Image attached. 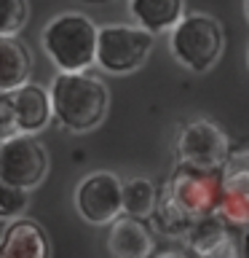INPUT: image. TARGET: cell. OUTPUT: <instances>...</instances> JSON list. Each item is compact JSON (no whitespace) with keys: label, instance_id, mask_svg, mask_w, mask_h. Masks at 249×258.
Returning a JSON list of instances; mask_svg holds the SVG:
<instances>
[{"label":"cell","instance_id":"6da1fadb","mask_svg":"<svg viewBox=\"0 0 249 258\" xmlns=\"http://www.w3.org/2000/svg\"><path fill=\"white\" fill-rule=\"evenodd\" d=\"M220 202V172L180 164L169 180L164 197H158L156 213L166 229H190L217 213Z\"/></svg>","mask_w":249,"mask_h":258},{"label":"cell","instance_id":"7a4b0ae2","mask_svg":"<svg viewBox=\"0 0 249 258\" xmlns=\"http://www.w3.org/2000/svg\"><path fill=\"white\" fill-rule=\"evenodd\" d=\"M51 116L70 132H91L107 116V86L91 73H59L51 84Z\"/></svg>","mask_w":249,"mask_h":258},{"label":"cell","instance_id":"3957f363","mask_svg":"<svg viewBox=\"0 0 249 258\" xmlns=\"http://www.w3.org/2000/svg\"><path fill=\"white\" fill-rule=\"evenodd\" d=\"M43 48L59 73H86L94 64L96 24L86 14H62L46 24Z\"/></svg>","mask_w":249,"mask_h":258},{"label":"cell","instance_id":"277c9868","mask_svg":"<svg viewBox=\"0 0 249 258\" xmlns=\"http://www.w3.org/2000/svg\"><path fill=\"white\" fill-rule=\"evenodd\" d=\"M169 35L172 56L193 73L212 70L225 51V32L214 16L190 14L174 24Z\"/></svg>","mask_w":249,"mask_h":258},{"label":"cell","instance_id":"5b68a950","mask_svg":"<svg viewBox=\"0 0 249 258\" xmlns=\"http://www.w3.org/2000/svg\"><path fill=\"white\" fill-rule=\"evenodd\" d=\"M153 51V35L137 24H107L96 27V51L94 64L104 73L126 76L140 70Z\"/></svg>","mask_w":249,"mask_h":258},{"label":"cell","instance_id":"8992f818","mask_svg":"<svg viewBox=\"0 0 249 258\" xmlns=\"http://www.w3.org/2000/svg\"><path fill=\"white\" fill-rule=\"evenodd\" d=\"M48 172V153L32 135L16 132L0 140V180L30 191L43 183Z\"/></svg>","mask_w":249,"mask_h":258},{"label":"cell","instance_id":"52a82bcc","mask_svg":"<svg viewBox=\"0 0 249 258\" xmlns=\"http://www.w3.org/2000/svg\"><path fill=\"white\" fill-rule=\"evenodd\" d=\"M177 153H180V164L185 167L220 172L230 159V143L228 135L212 121H190L177 137Z\"/></svg>","mask_w":249,"mask_h":258},{"label":"cell","instance_id":"ba28073f","mask_svg":"<svg viewBox=\"0 0 249 258\" xmlns=\"http://www.w3.org/2000/svg\"><path fill=\"white\" fill-rule=\"evenodd\" d=\"M75 207L83 221L107 226L120 218V177L112 172H91L75 191Z\"/></svg>","mask_w":249,"mask_h":258},{"label":"cell","instance_id":"9c48e42d","mask_svg":"<svg viewBox=\"0 0 249 258\" xmlns=\"http://www.w3.org/2000/svg\"><path fill=\"white\" fill-rule=\"evenodd\" d=\"M220 172V202L217 213L230 223H249V156L225 161Z\"/></svg>","mask_w":249,"mask_h":258},{"label":"cell","instance_id":"30bf717a","mask_svg":"<svg viewBox=\"0 0 249 258\" xmlns=\"http://www.w3.org/2000/svg\"><path fill=\"white\" fill-rule=\"evenodd\" d=\"M156 237L150 226L137 218H115L107 231V253L110 258H153Z\"/></svg>","mask_w":249,"mask_h":258},{"label":"cell","instance_id":"8fae6325","mask_svg":"<svg viewBox=\"0 0 249 258\" xmlns=\"http://www.w3.org/2000/svg\"><path fill=\"white\" fill-rule=\"evenodd\" d=\"M48 237L43 226L30 218H16L0 231V258H48Z\"/></svg>","mask_w":249,"mask_h":258},{"label":"cell","instance_id":"7c38bea8","mask_svg":"<svg viewBox=\"0 0 249 258\" xmlns=\"http://www.w3.org/2000/svg\"><path fill=\"white\" fill-rule=\"evenodd\" d=\"M11 102H14L16 132L22 135H35L51 118V102H48V92L43 86L24 84L16 92H11Z\"/></svg>","mask_w":249,"mask_h":258},{"label":"cell","instance_id":"4fadbf2b","mask_svg":"<svg viewBox=\"0 0 249 258\" xmlns=\"http://www.w3.org/2000/svg\"><path fill=\"white\" fill-rule=\"evenodd\" d=\"M182 0H129V14L134 16L137 27L150 32L153 38L172 30L182 19Z\"/></svg>","mask_w":249,"mask_h":258},{"label":"cell","instance_id":"5bb4252c","mask_svg":"<svg viewBox=\"0 0 249 258\" xmlns=\"http://www.w3.org/2000/svg\"><path fill=\"white\" fill-rule=\"evenodd\" d=\"M190 245L198 258H238V245L214 215L190 226Z\"/></svg>","mask_w":249,"mask_h":258},{"label":"cell","instance_id":"9a60e30c","mask_svg":"<svg viewBox=\"0 0 249 258\" xmlns=\"http://www.w3.org/2000/svg\"><path fill=\"white\" fill-rule=\"evenodd\" d=\"M32 70V56L27 46L14 35L0 38V94H11L27 84Z\"/></svg>","mask_w":249,"mask_h":258},{"label":"cell","instance_id":"2e32d148","mask_svg":"<svg viewBox=\"0 0 249 258\" xmlns=\"http://www.w3.org/2000/svg\"><path fill=\"white\" fill-rule=\"evenodd\" d=\"M158 205V191L148 177H132V180L120 183V210L126 218H137V221H148L156 215Z\"/></svg>","mask_w":249,"mask_h":258},{"label":"cell","instance_id":"e0dca14e","mask_svg":"<svg viewBox=\"0 0 249 258\" xmlns=\"http://www.w3.org/2000/svg\"><path fill=\"white\" fill-rule=\"evenodd\" d=\"M27 0H0V38H16V32L27 24Z\"/></svg>","mask_w":249,"mask_h":258},{"label":"cell","instance_id":"ac0fdd59","mask_svg":"<svg viewBox=\"0 0 249 258\" xmlns=\"http://www.w3.org/2000/svg\"><path fill=\"white\" fill-rule=\"evenodd\" d=\"M27 205H30L27 191L14 188V185L0 180V221H16L27 210Z\"/></svg>","mask_w":249,"mask_h":258},{"label":"cell","instance_id":"d6986e66","mask_svg":"<svg viewBox=\"0 0 249 258\" xmlns=\"http://www.w3.org/2000/svg\"><path fill=\"white\" fill-rule=\"evenodd\" d=\"M16 135V121H14V102L11 94H0V140Z\"/></svg>","mask_w":249,"mask_h":258},{"label":"cell","instance_id":"ffe728a7","mask_svg":"<svg viewBox=\"0 0 249 258\" xmlns=\"http://www.w3.org/2000/svg\"><path fill=\"white\" fill-rule=\"evenodd\" d=\"M238 255L249 258V229L244 231V237H241V253H238Z\"/></svg>","mask_w":249,"mask_h":258},{"label":"cell","instance_id":"44dd1931","mask_svg":"<svg viewBox=\"0 0 249 258\" xmlns=\"http://www.w3.org/2000/svg\"><path fill=\"white\" fill-rule=\"evenodd\" d=\"M156 258H188V255L180 253V250H164V253H158Z\"/></svg>","mask_w":249,"mask_h":258},{"label":"cell","instance_id":"7402d4cb","mask_svg":"<svg viewBox=\"0 0 249 258\" xmlns=\"http://www.w3.org/2000/svg\"><path fill=\"white\" fill-rule=\"evenodd\" d=\"M80 3H107V0H80Z\"/></svg>","mask_w":249,"mask_h":258},{"label":"cell","instance_id":"603a6c76","mask_svg":"<svg viewBox=\"0 0 249 258\" xmlns=\"http://www.w3.org/2000/svg\"><path fill=\"white\" fill-rule=\"evenodd\" d=\"M244 11H246V19H249V0H244Z\"/></svg>","mask_w":249,"mask_h":258}]
</instances>
